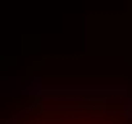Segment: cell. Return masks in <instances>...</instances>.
Returning <instances> with one entry per match:
<instances>
[{"instance_id":"obj_1","label":"cell","mask_w":132,"mask_h":124,"mask_svg":"<svg viewBox=\"0 0 132 124\" xmlns=\"http://www.w3.org/2000/svg\"><path fill=\"white\" fill-rule=\"evenodd\" d=\"M35 124H132L127 116H122L119 111H85V108H74V111H63V114H48Z\"/></svg>"}]
</instances>
